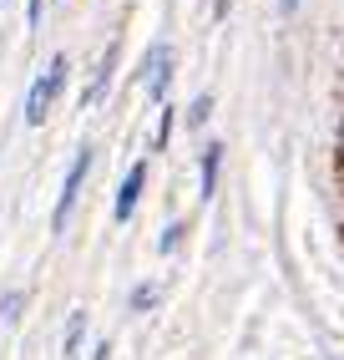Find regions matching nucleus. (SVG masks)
Returning a JSON list of instances; mask_svg holds the SVG:
<instances>
[{"instance_id": "nucleus-1", "label": "nucleus", "mask_w": 344, "mask_h": 360, "mask_svg": "<svg viewBox=\"0 0 344 360\" xmlns=\"http://www.w3.org/2000/svg\"><path fill=\"white\" fill-rule=\"evenodd\" d=\"M61 86H66V56H51V66L31 82V97H26V122L31 127L46 122V112H51V102L61 97Z\"/></svg>"}, {"instance_id": "nucleus-7", "label": "nucleus", "mask_w": 344, "mask_h": 360, "mask_svg": "<svg viewBox=\"0 0 344 360\" xmlns=\"http://www.w3.org/2000/svg\"><path fill=\"white\" fill-rule=\"evenodd\" d=\"M81 330H86V315L77 309V315H71V325H66V355H77V345H81Z\"/></svg>"}, {"instance_id": "nucleus-12", "label": "nucleus", "mask_w": 344, "mask_h": 360, "mask_svg": "<svg viewBox=\"0 0 344 360\" xmlns=\"http://www.w3.org/2000/svg\"><path fill=\"white\" fill-rule=\"evenodd\" d=\"M178 238H183V224H172V229L162 233V254H167V249H178Z\"/></svg>"}, {"instance_id": "nucleus-14", "label": "nucleus", "mask_w": 344, "mask_h": 360, "mask_svg": "<svg viewBox=\"0 0 344 360\" xmlns=\"http://www.w3.org/2000/svg\"><path fill=\"white\" fill-rule=\"evenodd\" d=\"M339 148H344V127H339Z\"/></svg>"}, {"instance_id": "nucleus-13", "label": "nucleus", "mask_w": 344, "mask_h": 360, "mask_svg": "<svg viewBox=\"0 0 344 360\" xmlns=\"http://www.w3.org/2000/svg\"><path fill=\"white\" fill-rule=\"evenodd\" d=\"M279 6H284V11H289V15H293V11H299V0H279Z\"/></svg>"}, {"instance_id": "nucleus-10", "label": "nucleus", "mask_w": 344, "mask_h": 360, "mask_svg": "<svg viewBox=\"0 0 344 360\" xmlns=\"http://www.w3.org/2000/svg\"><path fill=\"white\" fill-rule=\"evenodd\" d=\"M208 112H213V97H198V102H192V112H187V122H192V127L208 122Z\"/></svg>"}, {"instance_id": "nucleus-9", "label": "nucleus", "mask_w": 344, "mask_h": 360, "mask_svg": "<svg viewBox=\"0 0 344 360\" xmlns=\"http://www.w3.org/2000/svg\"><path fill=\"white\" fill-rule=\"evenodd\" d=\"M157 304V284H137L132 290V309H152Z\"/></svg>"}, {"instance_id": "nucleus-4", "label": "nucleus", "mask_w": 344, "mask_h": 360, "mask_svg": "<svg viewBox=\"0 0 344 360\" xmlns=\"http://www.w3.org/2000/svg\"><path fill=\"white\" fill-rule=\"evenodd\" d=\"M142 183H147V162H132L127 178H121V188H117V224L132 219V208H137V198H142Z\"/></svg>"}, {"instance_id": "nucleus-11", "label": "nucleus", "mask_w": 344, "mask_h": 360, "mask_svg": "<svg viewBox=\"0 0 344 360\" xmlns=\"http://www.w3.org/2000/svg\"><path fill=\"white\" fill-rule=\"evenodd\" d=\"M167 132H172V107H162V122H157V148H167Z\"/></svg>"}, {"instance_id": "nucleus-3", "label": "nucleus", "mask_w": 344, "mask_h": 360, "mask_svg": "<svg viewBox=\"0 0 344 360\" xmlns=\"http://www.w3.org/2000/svg\"><path fill=\"white\" fill-rule=\"evenodd\" d=\"M137 77H142V86H147V91H152V102H162V97H167V82H172V51H167L162 41L152 46V51H147V61H142Z\"/></svg>"}, {"instance_id": "nucleus-8", "label": "nucleus", "mask_w": 344, "mask_h": 360, "mask_svg": "<svg viewBox=\"0 0 344 360\" xmlns=\"http://www.w3.org/2000/svg\"><path fill=\"white\" fill-rule=\"evenodd\" d=\"M20 304H26V300H20V290H11L6 300H0V320L15 325V320H20Z\"/></svg>"}, {"instance_id": "nucleus-2", "label": "nucleus", "mask_w": 344, "mask_h": 360, "mask_svg": "<svg viewBox=\"0 0 344 360\" xmlns=\"http://www.w3.org/2000/svg\"><path fill=\"white\" fill-rule=\"evenodd\" d=\"M86 173H91V148H81L77 153V162H71V173H66V183H61V198H56V229H66V219H71V208H77V193H81V183H86Z\"/></svg>"}, {"instance_id": "nucleus-6", "label": "nucleus", "mask_w": 344, "mask_h": 360, "mask_svg": "<svg viewBox=\"0 0 344 360\" xmlns=\"http://www.w3.org/2000/svg\"><path fill=\"white\" fill-rule=\"evenodd\" d=\"M218 162H223V148L208 142V153H203V198H213V188H218Z\"/></svg>"}, {"instance_id": "nucleus-5", "label": "nucleus", "mask_w": 344, "mask_h": 360, "mask_svg": "<svg viewBox=\"0 0 344 360\" xmlns=\"http://www.w3.org/2000/svg\"><path fill=\"white\" fill-rule=\"evenodd\" d=\"M112 66H117V46H107V56H102V66H96L91 86L81 91V107H96V102H102V91L112 86Z\"/></svg>"}]
</instances>
